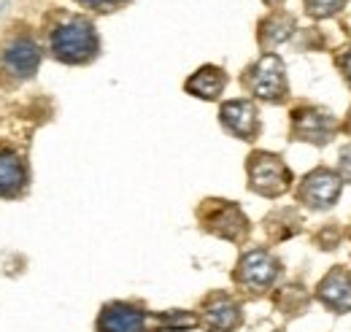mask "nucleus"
Returning <instances> with one entry per match:
<instances>
[{
  "label": "nucleus",
  "instance_id": "8",
  "mask_svg": "<svg viewBox=\"0 0 351 332\" xmlns=\"http://www.w3.org/2000/svg\"><path fill=\"white\" fill-rule=\"evenodd\" d=\"M97 332H157V316L130 303H108L97 316Z\"/></svg>",
  "mask_w": 351,
  "mask_h": 332
},
{
  "label": "nucleus",
  "instance_id": "2",
  "mask_svg": "<svg viewBox=\"0 0 351 332\" xmlns=\"http://www.w3.org/2000/svg\"><path fill=\"white\" fill-rule=\"evenodd\" d=\"M197 219L206 233L230 244H243L252 233L246 213L230 200H203V206L197 208Z\"/></svg>",
  "mask_w": 351,
  "mask_h": 332
},
{
  "label": "nucleus",
  "instance_id": "19",
  "mask_svg": "<svg viewBox=\"0 0 351 332\" xmlns=\"http://www.w3.org/2000/svg\"><path fill=\"white\" fill-rule=\"evenodd\" d=\"M338 68H341V73H343V79L349 82V86H351V46L338 57Z\"/></svg>",
  "mask_w": 351,
  "mask_h": 332
},
{
  "label": "nucleus",
  "instance_id": "20",
  "mask_svg": "<svg viewBox=\"0 0 351 332\" xmlns=\"http://www.w3.org/2000/svg\"><path fill=\"white\" fill-rule=\"evenodd\" d=\"M265 5H281V3H284V0H263Z\"/></svg>",
  "mask_w": 351,
  "mask_h": 332
},
{
  "label": "nucleus",
  "instance_id": "13",
  "mask_svg": "<svg viewBox=\"0 0 351 332\" xmlns=\"http://www.w3.org/2000/svg\"><path fill=\"white\" fill-rule=\"evenodd\" d=\"M295 27H298L295 16L284 14V11H276L267 19H263L260 22V46L265 49V54H273L276 46L289 41L295 36Z\"/></svg>",
  "mask_w": 351,
  "mask_h": 332
},
{
  "label": "nucleus",
  "instance_id": "5",
  "mask_svg": "<svg viewBox=\"0 0 351 332\" xmlns=\"http://www.w3.org/2000/svg\"><path fill=\"white\" fill-rule=\"evenodd\" d=\"M278 276H281V262H278L267 249L246 251V254L238 259V268H235V273H232L235 284L243 287L246 292H252V294L267 292L276 284Z\"/></svg>",
  "mask_w": 351,
  "mask_h": 332
},
{
  "label": "nucleus",
  "instance_id": "17",
  "mask_svg": "<svg viewBox=\"0 0 351 332\" xmlns=\"http://www.w3.org/2000/svg\"><path fill=\"white\" fill-rule=\"evenodd\" d=\"M338 176L341 181H349L351 184V143L341 152V163H338Z\"/></svg>",
  "mask_w": 351,
  "mask_h": 332
},
{
  "label": "nucleus",
  "instance_id": "16",
  "mask_svg": "<svg viewBox=\"0 0 351 332\" xmlns=\"http://www.w3.org/2000/svg\"><path fill=\"white\" fill-rule=\"evenodd\" d=\"M303 3H306L308 16H313V19H330V16L341 14L349 0H303Z\"/></svg>",
  "mask_w": 351,
  "mask_h": 332
},
{
  "label": "nucleus",
  "instance_id": "4",
  "mask_svg": "<svg viewBox=\"0 0 351 332\" xmlns=\"http://www.w3.org/2000/svg\"><path fill=\"white\" fill-rule=\"evenodd\" d=\"M249 173V189L263 198H281L292 187V170L278 154L270 152H254L246 163Z\"/></svg>",
  "mask_w": 351,
  "mask_h": 332
},
{
  "label": "nucleus",
  "instance_id": "15",
  "mask_svg": "<svg viewBox=\"0 0 351 332\" xmlns=\"http://www.w3.org/2000/svg\"><path fill=\"white\" fill-rule=\"evenodd\" d=\"M27 184V170L25 163L11 154L0 152V198H16Z\"/></svg>",
  "mask_w": 351,
  "mask_h": 332
},
{
  "label": "nucleus",
  "instance_id": "1",
  "mask_svg": "<svg viewBox=\"0 0 351 332\" xmlns=\"http://www.w3.org/2000/svg\"><path fill=\"white\" fill-rule=\"evenodd\" d=\"M51 51L60 62H68V65L92 62L100 51L95 25L84 16H71V19L60 22L51 30Z\"/></svg>",
  "mask_w": 351,
  "mask_h": 332
},
{
  "label": "nucleus",
  "instance_id": "14",
  "mask_svg": "<svg viewBox=\"0 0 351 332\" xmlns=\"http://www.w3.org/2000/svg\"><path fill=\"white\" fill-rule=\"evenodd\" d=\"M184 86H186L189 95H195L200 100H217L221 92H224V86H227V73L221 68H217V65H206Z\"/></svg>",
  "mask_w": 351,
  "mask_h": 332
},
{
  "label": "nucleus",
  "instance_id": "11",
  "mask_svg": "<svg viewBox=\"0 0 351 332\" xmlns=\"http://www.w3.org/2000/svg\"><path fill=\"white\" fill-rule=\"evenodd\" d=\"M219 122L241 141H254L260 135V111L252 100H227L219 108Z\"/></svg>",
  "mask_w": 351,
  "mask_h": 332
},
{
  "label": "nucleus",
  "instance_id": "18",
  "mask_svg": "<svg viewBox=\"0 0 351 332\" xmlns=\"http://www.w3.org/2000/svg\"><path fill=\"white\" fill-rule=\"evenodd\" d=\"M82 5H87V8H95V11H114V8H119L125 0H79Z\"/></svg>",
  "mask_w": 351,
  "mask_h": 332
},
{
  "label": "nucleus",
  "instance_id": "3",
  "mask_svg": "<svg viewBox=\"0 0 351 332\" xmlns=\"http://www.w3.org/2000/svg\"><path fill=\"white\" fill-rule=\"evenodd\" d=\"M243 86L265 103H284L289 95L287 68L278 54H263L252 68L243 73Z\"/></svg>",
  "mask_w": 351,
  "mask_h": 332
},
{
  "label": "nucleus",
  "instance_id": "21",
  "mask_svg": "<svg viewBox=\"0 0 351 332\" xmlns=\"http://www.w3.org/2000/svg\"><path fill=\"white\" fill-rule=\"evenodd\" d=\"M346 130H349V135H351V111H349V119H346Z\"/></svg>",
  "mask_w": 351,
  "mask_h": 332
},
{
  "label": "nucleus",
  "instance_id": "7",
  "mask_svg": "<svg viewBox=\"0 0 351 332\" xmlns=\"http://www.w3.org/2000/svg\"><path fill=\"white\" fill-rule=\"evenodd\" d=\"M343 189V181L335 170L330 167H316L311 170L298 187V200L311 211H330L338 203Z\"/></svg>",
  "mask_w": 351,
  "mask_h": 332
},
{
  "label": "nucleus",
  "instance_id": "12",
  "mask_svg": "<svg viewBox=\"0 0 351 332\" xmlns=\"http://www.w3.org/2000/svg\"><path fill=\"white\" fill-rule=\"evenodd\" d=\"M316 300L332 313H351V273L343 268H332L319 284Z\"/></svg>",
  "mask_w": 351,
  "mask_h": 332
},
{
  "label": "nucleus",
  "instance_id": "6",
  "mask_svg": "<svg viewBox=\"0 0 351 332\" xmlns=\"http://www.w3.org/2000/svg\"><path fill=\"white\" fill-rule=\"evenodd\" d=\"M338 132V119L322 108V106H300L292 111V138L313 143V146H327Z\"/></svg>",
  "mask_w": 351,
  "mask_h": 332
},
{
  "label": "nucleus",
  "instance_id": "10",
  "mask_svg": "<svg viewBox=\"0 0 351 332\" xmlns=\"http://www.w3.org/2000/svg\"><path fill=\"white\" fill-rule=\"evenodd\" d=\"M41 65V49L38 43L27 36H19L3 49V60H0V68L14 79V82H22V79H30Z\"/></svg>",
  "mask_w": 351,
  "mask_h": 332
},
{
  "label": "nucleus",
  "instance_id": "9",
  "mask_svg": "<svg viewBox=\"0 0 351 332\" xmlns=\"http://www.w3.org/2000/svg\"><path fill=\"white\" fill-rule=\"evenodd\" d=\"M208 332H235L243 324V308L230 294H211L203 303V313L197 319Z\"/></svg>",
  "mask_w": 351,
  "mask_h": 332
}]
</instances>
